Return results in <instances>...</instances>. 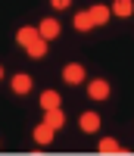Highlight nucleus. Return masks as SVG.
Here are the masks:
<instances>
[{"instance_id":"f257e3e1","label":"nucleus","mask_w":134,"mask_h":156,"mask_svg":"<svg viewBox=\"0 0 134 156\" xmlns=\"http://www.w3.org/2000/svg\"><path fill=\"white\" fill-rule=\"evenodd\" d=\"M62 81H65V84H81V81H84V66L69 62V66L62 69Z\"/></svg>"},{"instance_id":"4468645a","label":"nucleus","mask_w":134,"mask_h":156,"mask_svg":"<svg viewBox=\"0 0 134 156\" xmlns=\"http://www.w3.org/2000/svg\"><path fill=\"white\" fill-rule=\"evenodd\" d=\"M44 122H50L53 128H62V122H65V115H62V109L56 106V109H47V112H44Z\"/></svg>"},{"instance_id":"9b49d317","label":"nucleus","mask_w":134,"mask_h":156,"mask_svg":"<svg viewBox=\"0 0 134 156\" xmlns=\"http://www.w3.org/2000/svg\"><path fill=\"white\" fill-rule=\"evenodd\" d=\"M25 50H28V56H34V59L47 56V37H37V41H34L31 47H25Z\"/></svg>"},{"instance_id":"0eeeda50","label":"nucleus","mask_w":134,"mask_h":156,"mask_svg":"<svg viewBox=\"0 0 134 156\" xmlns=\"http://www.w3.org/2000/svg\"><path fill=\"white\" fill-rule=\"evenodd\" d=\"M90 16H93V25H106L109 22V16H112V6H90Z\"/></svg>"},{"instance_id":"ddd939ff","label":"nucleus","mask_w":134,"mask_h":156,"mask_svg":"<svg viewBox=\"0 0 134 156\" xmlns=\"http://www.w3.org/2000/svg\"><path fill=\"white\" fill-rule=\"evenodd\" d=\"M112 12H115L118 19H125V16L134 12V3H131V0H115V3H112Z\"/></svg>"},{"instance_id":"1a4fd4ad","label":"nucleus","mask_w":134,"mask_h":156,"mask_svg":"<svg viewBox=\"0 0 134 156\" xmlns=\"http://www.w3.org/2000/svg\"><path fill=\"white\" fill-rule=\"evenodd\" d=\"M75 28H78V31H87V28H93V16H90V9H84V12H75Z\"/></svg>"},{"instance_id":"20e7f679","label":"nucleus","mask_w":134,"mask_h":156,"mask_svg":"<svg viewBox=\"0 0 134 156\" xmlns=\"http://www.w3.org/2000/svg\"><path fill=\"white\" fill-rule=\"evenodd\" d=\"M9 87L16 90L19 97H22V94H28V90H31V75H25V72H16V75H12V81H9Z\"/></svg>"},{"instance_id":"f8f14e48","label":"nucleus","mask_w":134,"mask_h":156,"mask_svg":"<svg viewBox=\"0 0 134 156\" xmlns=\"http://www.w3.org/2000/svg\"><path fill=\"white\" fill-rule=\"evenodd\" d=\"M41 106H44V112L56 109L59 106V94H56V90H44V94H41Z\"/></svg>"},{"instance_id":"9d476101","label":"nucleus","mask_w":134,"mask_h":156,"mask_svg":"<svg viewBox=\"0 0 134 156\" xmlns=\"http://www.w3.org/2000/svg\"><path fill=\"white\" fill-rule=\"evenodd\" d=\"M97 128H100V115L97 112H84L81 115V131L90 134V131H97Z\"/></svg>"},{"instance_id":"39448f33","label":"nucleus","mask_w":134,"mask_h":156,"mask_svg":"<svg viewBox=\"0 0 134 156\" xmlns=\"http://www.w3.org/2000/svg\"><path fill=\"white\" fill-rule=\"evenodd\" d=\"M37 37H41V28H31V25H25V28H19V34H16V41L22 44V47H31Z\"/></svg>"},{"instance_id":"f03ea898","label":"nucleus","mask_w":134,"mask_h":156,"mask_svg":"<svg viewBox=\"0 0 134 156\" xmlns=\"http://www.w3.org/2000/svg\"><path fill=\"white\" fill-rule=\"evenodd\" d=\"M87 97H93V100H106V97H109V81L93 78V81L87 84Z\"/></svg>"},{"instance_id":"2eb2a0df","label":"nucleus","mask_w":134,"mask_h":156,"mask_svg":"<svg viewBox=\"0 0 134 156\" xmlns=\"http://www.w3.org/2000/svg\"><path fill=\"white\" fill-rule=\"evenodd\" d=\"M50 3H53V6H56V9H65V6H69V3H72V0H50Z\"/></svg>"},{"instance_id":"7ed1b4c3","label":"nucleus","mask_w":134,"mask_h":156,"mask_svg":"<svg viewBox=\"0 0 134 156\" xmlns=\"http://www.w3.org/2000/svg\"><path fill=\"white\" fill-rule=\"evenodd\" d=\"M53 131H56V128H53L50 122H41V125L34 128V140H37L41 147H50V144H53Z\"/></svg>"},{"instance_id":"6e6552de","label":"nucleus","mask_w":134,"mask_h":156,"mask_svg":"<svg viewBox=\"0 0 134 156\" xmlns=\"http://www.w3.org/2000/svg\"><path fill=\"white\" fill-rule=\"evenodd\" d=\"M97 150H100V153H109V156H112V153H125V147H122V144H118V140H115V137H103Z\"/></svg>"},{"instance_id":"423d86ee","label":"nucleus","mask_w":134,"mask_h":156,"mask_svg":"<svg viewBox=\"0 0 134 156\" xmlns=\"http://www.w3.org/2000/svg\"><path fill=\"white\" fill-rule=\"evenodd\" d=\"M37 28H41V37H47V41L59 37V22H56V19H44L41 25H37Z\"/></svg>"}]
</instances>
